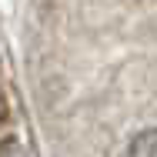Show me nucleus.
Masks as SVG:
<instances>
[{
  "label": "nucleus",
  "mask_w": 157,
  "mask_h": 157,
  "mask_svg": "<svg viewBox=\"0 0 157 157\" xmlns=\"http://www.w3.org/2000/svg\"><path fill=\"white\" fill-rule=\"evenodd\" d=\"M127 157H157V127L151 130H140L134 140H130V151Z\"/></svg>",
  "instance_id": "obj_1"
},
{
  "label": "nucleus",
  "mask_w": 157,
  "mask_h": 157,
  "mask_svg": "<svg viewBox=\"0 0 157 157\" xmlns=\"http://www.w3.org/2000/svg\"><path fill=\"white\" fill-rule=\"evenodd\" d=\"M0 157H30L27 140L13 130V124H10V121L3 124V151H0Z\"/></svg>",
  "instance_id": "obj_2"
}]
</instances>
